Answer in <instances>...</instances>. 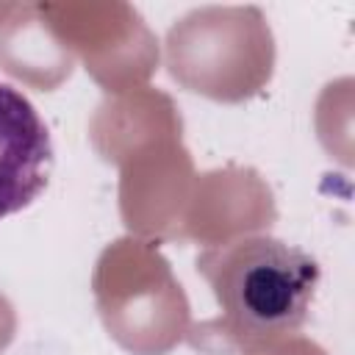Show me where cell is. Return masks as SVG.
<instances>
[{
  "label": "cell",
  "instance_id": "6da1fadb",
  "mask_svg": "<svg viewBox=\"0 0 355 355\" xmlns=\"http://www.w3.org/2000/svg\"><path fill=\"white\" fill-rule=\"evenodd\" d=\"M202 272L216 288L227 322L250 336L266 338L297 330L319 286V263L294 244L252 236L214 250Z\"/></svg>",
  "mask_w": 355,
  "mask_h": 355
},
{
  "label": "cell",
  "instance_id": "7a4b0ae2",
  "mask_svg": "<svg viewBox=\"0 0 355 355\" xmlns=\"http://www.w3.org/2000/svg\"><path fill=\"white\" fill-rule=\"evenodd\" d=\"M53 141L33 103L0 83V219L28 208L47 186Z\"/></svg>",
  "mask_w": 355,
  "mask_h": 355
}]
</instances>
